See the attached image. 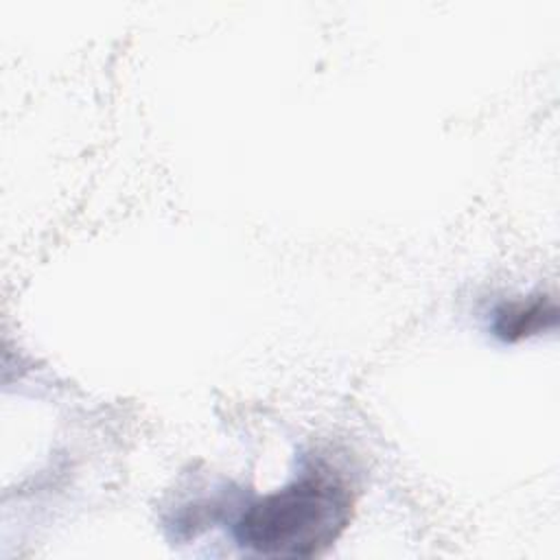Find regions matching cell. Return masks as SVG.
Returning a JSON list of instances; mask_svg holds the SVG:
<instances>
[{
    "label": "cell",
    "instance_id": "cell-2",
    "mask_svg": "<svg viewBox=\"0 0 560 560\" xmlns=\"http://www.w3.org/2000/svg\"><path fill=\"white\" fill-rule=\"evenodd\" d=\"M558 322V306L549 295H534L525 300L505 302L497 308L492 330L503 341H521L553 328Z\"/></svg>",
    "mask_w": 560,
    "mask_h": 560
},
{
    "label": "cell",
    "instance_id": "cell-1",
    "mask_svg": "<svg viewBox=\"0 0 560 560\" xmlns=\"http://www.w3.org/2000/svg\"><path fill=\"white\" fill-rule=\"evenodd\" d=\"M352 516L348 486L308 472L252 503L234 525L236 540L267 558H311L328 549Z\"/></svg>",
    "mask_w": 560,
    "mask_h": 560
}]
</instances>
